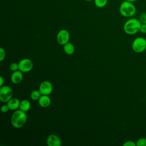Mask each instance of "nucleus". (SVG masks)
<instances>
[{
    "mask_svg": "<svg viewBox=\"0 0 146 146\" xmlns=\"http://www.w3.org/2000/svg\"><path fill=\"white\" fill-rule=\"evenodd\" d=\"M9 69L14 72V71H17L19 70V66H18V63H16V62H13V63H11L10 66H9Z\"/></svg>",
    "mask_w": 146,
    "mask_h": 146,
    "instance_id": "nucleus-18",
    "label": "nucleus"
},
{
    "mask_svg": "<svg viewBox=\"0 0 146 146\" xmlns=\"http://www.w3.org/2000/svg\"><path fill=\"white\" fill-rule=\"evenodd\" d=\"M18 66L19 70L22 71L23 73H25L32 70L34 67V64L31 59L24 58L18 62Z\"/></svg>",
    "mask_w": 146,
    "mask_h": 146,
    "instance_id": "nucleus-6",
    "label": "nucleus"
},
{
    "mask_svg": "<svg viewBox=\"0 0 146 146\" xmlns=\"http://www.w3.org/2000/svg\"><path fill=\"white\" fill-rule=\"evenodd\" d=\"M136 146H146V138L140 137L136 141Z\"/></svg>",
    "mask_w": 146,
    "mask_h": 146,
    "instance_id": "nucleus-17",
    "label": "nucleus"
},
{
    "mask_svg": "<svg viewBox=\"0 0 146 146\" xmlns=\"http://www.w3.org/2000/svg\"><path fill=\"white\" fill-rule=\"evenodd\" d=\"M6 57V52L2 47L0 48V62H2Z\"/></svg>",
    "mask_w": 146,
    "mask_h": 146,
    "instance_id": "nucleus-20",
    "label": "nucleus"
},
{
    "mask_svg": "<svg viewBox=\"0 0 146 146\" xmlns=\"http://www.w3.org/2000/svg\"><path fill=\"white\" fill-rule=\"evenodd\" d=\"M119 12L120 14L126 18L132 17L136 13V7L133 2L124 1L119 6Z\"/></svg>",
    "mask_w": 146,
    "mask_h": 146,
    "instance_id": "nucleus-3",
    "label": "nucleus"
},
{
    "mask_svg": "<svg viewBox=\"0 0 146 146\" xmlns=\"http://www.w3.org/2000/svg\"><path fill=\"white\" fill-rule=\"evenodd\" d=\"M23 76V72L20 70L14 71L11 75V81L14 84H19L22 82Z\"/></svg>",
    "mask_w": 146,
    "mask_h": 146,
    "instance_id": "nucleus-10",
    "label": "nucleus"
},
{
    "mask_svg": "<svg viewBox=\"0 0 146 146\" xmlns=\"http://www.w3.org/2000/svg\"><path fill=\"white\" fill-rule=\"evenodd\" d=\"M13 91L9 86H3L0 88V100L2 103H7L13 98Z\"/></svg>",
    "mask_w": 146,
    "mask_h": 146,
    "instance_id": "nucleus-5",
    "label": "nucleus"
},
{
    "mask_svg": "<svg viewBox=\"0 0 146 146\" xmlns=\"http://www.w3.org/2000/svg\"><path fill=\"white\" fill-rule=\"evenodd\" d=\"M141 25L139 19L131 18L125 22L123 29L127 34L134 35L140 31Z\"/></svg>",
    "mask_w": 146,
    "mask_h": 146,
    "instance_id": "nucleus-2",
    "label": "nucleus"
},
{
    "mask_svg": "<svg viewBox=\"0 0 146 146\" xmlns=\"http://www.w3.org/2000/svg\"><path fill=\"white\" fill-rule=\"evenodd\" d=\"M3 84H4V79H3V76H0V87L3 86Z\"/></svg>",
    "mask_w": 146,
    "mask_h": 146,
    "instance_id": "nucleus-24",
    "label": "nucleus"
},
{
    "mask_svg": "<svg viewBox=\"0 0 146 146\" xmlns=\"http://www.w3.org/2000/svg\"><path fill=\"white\" fill-rule=\"evenodd\" d=\"M123 146H136V142L132 140H127L125 141L123 144Z\"/></svg>",
    "mask_w": 146,
    "mask_h": 146,
    "instance_id": "nucleus-21",
    "label": "nucleus"
},
{
    "mask_svg": "<svg viewBox=\"0 0 146 146\" xmlns=\"http://www.w3.org/2000/svg\"><path fill=\"white\" fill-rule=\"evenodd\" d=\"M27 116L25 112L17 110L12 114L11 117V124L15 128L22 127L26 123Z\"/></svg>",
    "mask_w": 146,
    "mask_h": 146,
    "instance_id": "nucleus-1",
    "label": "nucleus"
},
{
    "mask_svg": "<svg viewBox=\"0 0 146 146\" xmlns=\"http://www.w3.org/2000/svg\"><path fill=\"white\" fill-rule=\"evenodd\" d=\"M38 101L39 105L43 108L48 107V106H50L51 102L50 96L46 95H42V96Z\"/></svg>",
    "mask_w": 146,
    "mask_h": 146,
    "instance_id": "nucleus-11",
    "label": "nucleus"
},
{
    "mask_svg": "<svg viewBox=\"0 0 146 146\" xmlns=\"http://www.w3.org/2000/svg\"><path fill=\"white\" fill-rule=\"evenodd\" d=\"M9 106H7V104H4L3 105L2 107H1V110L2 111V112L3 113H6L7 112H8V111L9 110Z\"/></svg>",
    "mask_w": 146,
    "mask_h": 146,
    "instance_id": "nucleus-22",
    "label": "nucleus"
},
{
    "mask_svg": "<svg viewBox=\"0 0 146 146\" xmlns=\"http://www.w3.org/2000/svg\"><path fill=\"white\" fill-rule=\"evenodd\" d=\"M39 90L42 95H49L53 90V87L51 83L47 80L43 81L39 86Z\"/></svg>",
    "mask_w": 146,
    "mask_h": 146,
    "instance_id": "nucleus-8",
    "label": "nucleus"
},
{
    "mask_svg": "<svg viewBox=\"0 0 146 146\" xmlns=\"http://www.w3.org/2000/svg\"><path fill=\"white\" fill-rule=\"evenodd\" d=\"M63 50L66 54L71 55L75 52V47L72 43L68 42L63 45Z\"/></svg>",
    "mask_w": 146,
    "mask_h": 146,
    "instance_id": "nucleus-13",
    "label": "nucleus"
},
{
    "mask_svg": "<svg viewBox=\"0 0 146 146\" xmlns=\"http://www.w3.org/2000/svg\"><path fill=\"white\" fill-rule=\"evenodd\" d=\"M86 1H88V2H89V1H91L92 0H85Z\"/></svg>",
    "mask_w": 146,
    "mask_h": 146,
    "instance_id": "nucleus-26",
    "label": "nucleus"
},
{
    "mask_svg": "<svg viewBox=\"0 0 146 146\" xmlns=\"http://www.w3.org/2000/svg\"><path fill=\"white\" fill-rule=\"evenodd\" d=\"M20 101L16 98H12L6 103L9 107L10 110L15 111L19 108Z\"/></svg>",
    "mask_w": 146,
    "mask_h": 146,
    "instance_id": "nucleus-12",
    "label": "nucleus"
},
{
    "mask_svg": "<svg viewBox=\"0 0 146 146\" xmlns=\"http://www.w3.org/2000/svg\"><path fill=\"white\" fill-rule=\"evenodd\" d=\"M30 108H31V103L28 100L24 99L21 101L19 108V110L26 112L30 110Z\"/></svg>",
    "mask_w": 146,
    "mask_h": 146,
    "instance_id": "nucleus-14",
    "label": "nucleus"
},
{
    "mask_svg": "<svg viewBox=\"0 0 146 146\" xmlns=\"http://www.w3.org/2000/svg\"><path fill=\"white\" fill-rule=\"evenodd\" d=\"M146 48V39L143 37H137L132 42V48L136 53L145 51Z\"/></svg>",
    "mask_w": 146,
    "mask_h": 146,
    "instance_id": "nucleus-4",
    "label": "nucleus"
},
{
    "mask_svg": "<svg viewBox=\"0 0 146 146\" xmlns=\"http://www.w3.org/2000/svg\"><path fill=\"white\" fill-rule=\"evenodd\" d=\"M41 96H42V94L40 92L39 90H34L30 94V98L34 101L38 100Z\"/></svg>",
    "mask_w": 146,
    "mask_h": 146,
    "instance_id": "nucleus-15",
    "label": "nucleus"
},
{
    "mask_svg": "<svg viewBox=\"0 0 146 146\" xmlns=\"http://www.w3.org/2000/svg\"><path fill=\"white\" fill-rule=\"evenodd\" d=\"M145 51H146V48H145Z\"/></svg>",
    "mask_w": 146,
    "mask_h": 146,
    "instance_id": "nucleus-27",
    "label": "nucleus"
},
{
    "mask_svg": "<svg viewBox=\"0 0 146 146\" xmlns=\"http://www.w3.org/2000/svg\"><path fill=\"white\" fill-rule=\"evenodd\" d=\"M107 2L108 0H94V4L98 8H103L106 6Z\"/></svg>",
    "mask_w": 146,
    "mask_h": 146,
    "instance_id": "nucleus-16",
    "label": "nucleus"
},
{
    "mask_svg": "<svg viewBox=\"0 0 146 146\" xmlns=\"http://www.w3.org/2000/svg\"><path fill=\"white\" fill-rule=\"evenodd\" d=\"M70 38V33L66 29H62L58 31L56 35L57 42L60 45H64L69 42Z\"/></svg>",
    "mask_w": 146,
    "mask_h": 146,
    "instance_id": "nucleus-7",
    "label": "nucleus"
},
{
    "mask_svg": "<svg viewBox=\"0 0 146 146\" xmlns=\"http://www.w3.org/2000/svg\"><path fill=\"white\" fill-rule=\"evenodd\" d=\"M125 1H127L128 2H134L135 1H136L137 0H125Z\"/></svg>",
    "mask_w": 146,
    "mask_h": 146,
    "instance_id": "nucleus-25",
    "label": "nucleus"
},
{
    "mask_svg": "<svg viewBox=\"0 0 146 146\" xmlns=\"http://www.w3.org/2000/svg\"><path fill=\"white\" fill-rule=\"evenodd\" d=\"M140 32L143 34H146V24H141L140 29Z\"/></svg>",
    "mask_w": 146,
    "mask_h": 146,
    "instance_id": "nucleus-23",
    "label": "nucleus"
},
{
    "mask_svg": "<svg viewBox=\"0 0 146 146\" xmlns=\"http://www.w3.org/2000/svg\"><path fill=\"white\" fill-rule=\"evenodd\" d=\"M139 20L141 24H146V13H142L139 17Z\"/></svg>",
    "mask_w": 146,
    "mask_h": 146,
    "instance_id": "nucleus-19",
    "label": "nucleus"
},
{
    "mask_svg": "<svg viewBox=\"0 0 146 146\" xmlns=\"http://www.w3.org/2000/svg\"><path fill=\"white\" fill-rule=\"evenodd\" d=\"M46 143L48 146H61L62 140L58 135L51 134L47 137Z\"/></svg>",
    "mask_w": 146,
    "mask_h": 146,
    "instance_id": "nucleus-9",
    "label": "nucleus"
}]
</instances>
